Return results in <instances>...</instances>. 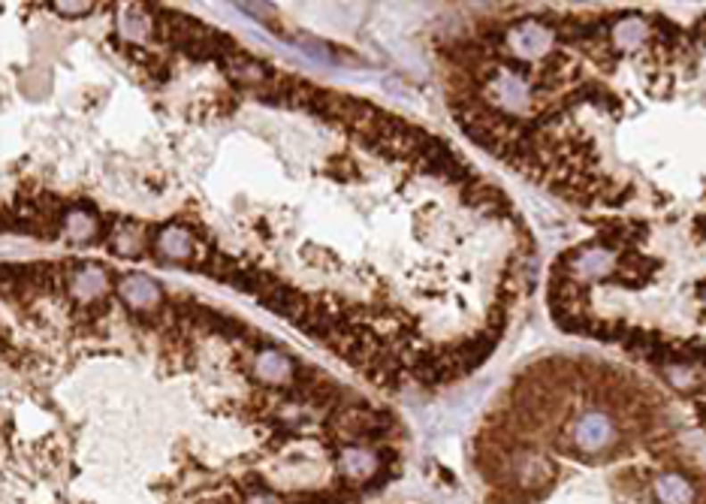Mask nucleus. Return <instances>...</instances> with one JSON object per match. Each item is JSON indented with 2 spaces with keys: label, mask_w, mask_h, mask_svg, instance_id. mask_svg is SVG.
I'll list each match as a JSON object with an SVG mask.
<instances>
[{
  "label": "nucleus",
  "mask_w": 706,
  "mask_h": 504,
  "mask_svg": "<svg viewBox=\"0 0 706 504\" xmlns=\"http://www.w3.org/2000/svg\"><path fill=\"white\" fill-rule=\"evenodd\" d=\"M619 441L616 423L604 411H583L580 417L568 426L565 447L577 456H601Z\"/></svg>",
  "instance_id": "nucleus-1"
},
{
  "label": "nucleus",
  "mask_w": 706,
  "mask_h": 504,
  "mask_svg": "<svg viewBox=\"0 0 706 504\" xmlns=\"http://www.w3.org/2000/svg\"><path fill=\"white\" fill-rule=\"evenodd\" d=\"M233 4L239 6L242 13H248L253 21H260V25H263V28L275 30L278 37H287V39H290V34H287V30H284L281 15H278V10L272 6V0H233Z\"/></svg>",
  "instance_id": "nucleus-6"
},
{
  "label": "nucleus",
  "mask_w": 706,
  "mask_h": 504,
  "mask_svg": "<svg viewBox=\"0 0 706 504\" xmlns=\"http://www.w3.org/2000/svg\"><path fill=\"white\" fill-rule=\"evenodd\" d=\"M253 372H257L266 383H272V387L293 383V374H296L290 359L275 354V350H266V354H260L257 359H253Z\"/></svg>",
  "instance_id": "nucleus-5"
},
{
  "label": "nucleus",
  "mask_w": 706,
  "mask_h": 504,
  "mask_svg": "<svg viewBox=\"0 0 706 504\" xmlns=\"http://www.w3.org/2000/svg\"><path fill=\"white\" fill-rule=\"evenodd\" d=\"M565 263H568L565 269L574 278H580V281H592V278H601L613 269V254L601 245H586V248H577Z\"/></svg>",
  "instance_id": "nucleus-3"
},
{
  "label": "nucleus",
  "mask_w": 706,
  "mask_h": 504,
  "mask_svg": "<svg viewBox=\"0 0 706 504\" xmlns=\"http://www.w3.org/2000/svg\"><path fill=\"white\" fill-rule=\"evenodd\" d=\"M70 287H73L79 299H94V296H100V290H106V272L94 266V263H85V266H79Z\"/></svg>",
  "instance_id": "nucleus-8"
},
{
  "label": "nucleus",
  "mask_w": 706,
  "mask_h": 504,
  "mask_svg": "<svg viewBox=\"0 0 706 504\" xmlns=\"http://www.w3.org/2000/svg\"><path fill=\"white\" fill-rule=\"evenodd\" d=\"M378 468H380V459H375V453L362 450V447H347V450L341 453V471L351 480H369L371 471H378Z\"/></svg>",
  "instance_id": "nucleus-7"
},
{
  "label": "nucleus",
  "mask_w": 706,
  "mask_h": 504,
  "mask_svg": "<svg viewBox=\"0 0 706 504\" xmlns=\"http://www.w3.org/2000/svg\"><path fill=\"white\" fill-rule=\"evenodd\" d=\"M118 290H121V299L133 311H154L163 302L161 287L145 275H127L124 281L118 284Z\"/></svg>",
  "instance_id": "nucleus-4"
},
{
  "label": "nucleus",
  "mask_w": 706,
  "mask_h": 504,
  "mask_svg": "<svg viewBox=\"0 0 706 504\" xmlns=\"http://www.w3.org/2000/svg\"><path fill=\"white\" fill-rule=\"evenodd\" d=\"M655 495L661 501H688L694 499V492L688 490V483L679 475H661L655 480Z\"/></svg>",
  "instance_id": "nucleus-9"
},
{
  "label": "nucleus",
  "mask_w": 706,
  "mask_h": 504,
  "mask_svg": "<svg viewBox=\"0 0 706 504\" xmlns=\"http://www.w3.org/2000/svg\"><path fill=\"white\" fill-rule=\"evenodd\" d=\"M154 251L166 260H179V263H196L200 257V242L196 236L190 233L185 223H166V227H157L154 233Z\"/></svg>",
  "instance_id": "nucleus-2"
}]
</instances>
